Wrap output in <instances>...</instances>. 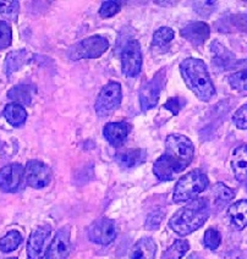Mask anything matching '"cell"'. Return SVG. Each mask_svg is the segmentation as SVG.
<instances>
[{"label":"cell","instance_id":"d4e9b609","mask_svg":"<svg viewBox=\"0 0 247 259\" xmlns=\"http://www.w3.org/2000/svg\"><path fill=\"white\" fill-rule=\"evenodd\" d=\"M190 249V243L186 240H176L161 255V259H181Z\"/></svg>","mask_w":247,"mask_h":259},{"label":"cell","instance_id":"4dcf8cb0","mask_svg":"<svg viewBox=\"0 0 247 259\" xmlns=\"http://www.w3.org/2000/svg\"><path fill=\"white\" fill-rule=\"evenodd\" d=\"M120 10H121V3L120 2H104L99 9V15L103 19H108V17L116 15Z\"/></svg>","mask_w":247,"mask_h":259},{"label":"cell","instance_id":"2e32d148","mask_svg":"<svg viewBox=\"0 0 247 259\" xmlns=\"http://www.w3.org/2000/svg\"><path fill=\"white\" fill-rule=\"evenodd\" d=\"M129 135V125L126 122H108L103 127V136L113 147H120Z\"/></svg>","mask_w":247,"mask_h":259},{"label":"cell","instance_id":"cb8c5ba5","mask_svg":"<svg viewBox=\"0 0 247 259\" xmlns=\"http://www.w3.org/2000/svg\"><path fill=\"white\" fill-rule=\"evenodd\" d=\"M173 39H174V31L170 27H160L153 34L152 47L158 49L168 48V46Z\"/></svg>","mask_w":247,"mask_h":259},{"label":"cell","instance_id":"7a4b0ae2","mask_svg":"<svg viewBox=\"0 0 247 259\" xmlns=\"http://www.w3.org/2000/svg\"><path fill=\"white\" fill-rule=\"evenodd\" d=\"M180 72L186 86L202 102H210L216 96L210 72L201 59L187 58L180 64Z\"/></svg>","mask_w":247,"mask_h":259},{"label":"cell","instance_id":"603a6c76","mask_svg":"<svg viewBox=\"0 0 247 259\" xmlns=\"http://www.w3.org/2000/svg\"><path fill=\"white\" fill-rule=\"evenodd\" d=\"M27 61L28 53L26 51H16L8 54L7 59H5V71H7V75L10 76L11 73L19 70Z\"/></svg>","mask_w":247,"mask_h":259},{"label":"cell","instance_id":"7c38bea8","mask_svg":"<svg viewBox=\"0 0 247 259\" xmlns=\"http://www.w3.org/2000/svg\"><path fill=\"white\" fill-rule=\"evenodd\" d=\"M23 180H25V167L21 164L14 163L0 170V190L3 192H17Z\"/></svg>","mask_w":247,"mask_h":259},{"label":"cell","instance_id":"1f68e13d","mask_svg":"<svg viewBox=\"0 0 247 259\" xmlns=\"http://www.w3.org/2000/svg\"><path fill=\"white\" fill-rule=\"evenodd\" d=\"M164 215H166V213L161 211L160 209L152 211V213L148 215V218H147L146 229H148V230H157V229L159 228L160 223L163 222Z\"/></svg>","mask_w":247,"mask_h":259},{"label":"cell","instance_id":"d6986e66","mask_svg":"<svg viewBox=\"0 0 247 259\" xmlns=\"http://www.w3.org/2000/svg\"><path fill=\"white\" fill-rule=\"evenodd\" d=\"M157 246L151 237H143L131 249V259H154Z\"/></svg>","mask_w":247,"mask_h":259},{"label":"cell","instance_id":"5bb4252c","mask_svg":"<svg viewBox=\"0 0 247 259\" xmlns=\"http://www.w3.org/2000/svg\"><path fill=\"white\" fill-rule=\"evenodd\" d=\"M181 37L195 47L202 46L211 36V27L203 21L191 22L180 31Z\"/></svg>","mask_w":247,"mask_h":259},{"label":"cell","instance_id":"3957f363","mask_svg":"<svg viewBox=\"0 0 247 259\" xmlns=\"http://www.w3.org/2000/svg\"><path fill=\"white\" fill-rule=\"evenodd\" d=\"M210 217V207L205 198H196L186 207L179 209L172 217L169 226L180 236H187L198 230Z\"/></svg>","mask_w":247,"mask_h":259},{"label":"cell","instance_id":"8992f818","mask_svg":"<svg viewBox=\"0 0 247 259\" xmlns=\"http://www.w3.org/2000/svg\"><path fill=\"white\" fill-rule=\"evenodd\" d=\"M122 101V90L119 82H109L102 88L95 104L96 113L99 116H109L120 107Z\"/></svg>","mask_w":247,"mask_h":259},{"label":"cell","instance_id":"52a82bcc","mask_svg":"<svg viewBox=\"0 0 247 259\" xmlns=\"http://www.w3.org/2000/svg\"><path fill=\"white\" fill-rule=\"evenodd\" d=\"M166 83V69L160 70L153 76L151 81H148L140 91V104L143 111L149 110L158 104L159 97Z\"/></svg>","mask_w":247,"mask_h":259},{"label":"cell","instance_id":"4316f807","mask_svg":"<svg viewBox=\"0 0 247 259\" xmlns=\"http://www.w3.org/2000/svg\"><path fill=\"white\" fill-rule=\"evenodd\" d=\"M20 11L19 2H0V14L7 20L16 21Z\"/></svg>","mask_w":247,"mask_h":259},{"label":"cell","instance_id":"484cf974","mask_svg":"<svg viewBox=\"0 0 247 259\" xmlns=\"http://www.w3.org/2000/svg\"><path fill=\"white\" fill-rule=\"evenodd\" d=\"M22 242V235L19 231H9L4 237L0 240V251L4 253L13 252Z\"/></svg>","mask_w":247,"mask_h":259},{"label":"cell","instance_id":"e575fe53","mask_svg":"<svg viewBox=\"0 0 247 259\" xmlns=\"http://www.w3.org/2000/svg\"><path fill=\"white\" fill-rule=\"evenodd\" d=\"M8 259H17V258H15V257H13V258H8Z\"/></svg>","mask_w":247,"mask_h":259},{"label":"cell","instance_id":"ba28073f","mask_svg":"<svg viewBox=\"0 0 247 259\" xmlns=\"http://www.w3.org/2000/svg\"><path fill=\"white\" fill-rule=\"evenodd\" d=\"M142 51L138 40H130L121 53V71L126 77H136L142 70Z\"/></svg>","mask_w":247,"mask_h":259},{"label":"cell","instance_id":"30bf717a","mask_svg":"<svg viewBox=\"0 0 247 259\" xmlns=\"http://www.w3.org/2000/svg\"><path fill=\"white\" fill-rule=\"evenodd\" d=\"M88 238L97 245L108 246L115 240V223L108 218H101L93 222L88 228Z\"/></svg>","mask_w":247,"mask_h":259},{"label":"cell","instance_id":"83f0119b","mask_svg":"<svg viewBox=\"0 0 247 259\" xmlns=\"http://www.w3.org/2000/svg\"><path fill=\"white\" fill-rule=\"evenodd\" d=\"M228 82L234 90L240 91V92L247 91V70H241L230 75L228 77Z\"/></svg>","mask_w":247,"mask_h":259},{"label":"cell","instance_id":"d6a6232c","mask_svg":"<svg viewBox=\"0 0 247 259\" xmlns=\"http://www.w3.org/2000/svg\"><path fill=\"white\" fill-rule=\"evenodd\" d=\"M233 122L237 128L247 130V104L237 109L233 116Z\"/></svg>","mask_w":247,"mask_h":259},{"label":"cell","instance_id":"9c48e42d","mask_svg":"<svg viewBox=\"0 0 247 259\" xmlns=\"http://www.w3.org/2000/svg\"><path fill=\"white\" fill-rule=\"evenodd\" d=\"M53 174L51 167L39 160H29L25 166V181L29 187L40 190L51 184Z\"/></svg>","mask_w":247,"mask_h":259},{"label":"cell","instance_id":"277c9868","mask_svg":"<svg viewBox=\"0 0 247 259\" xmlns=\"http://www.w3.org/2000/svg\"><path fill=\"white\" fill-rule=\"evenodd\" d=\"M210 180L207 175L199 169L191 170L186 175H184L178 184L175 185L174 194H173V201L176 204L193 201L197 198L198 194L207 190Z\"/></svg>","mask_w":247,"mask_h":259},{"label":"cell","instance_id":"9a60e30c","mask_svg":"<svg viewBox=\"0 0 247 259\" xmlns=\"http://www.w3.org/2000/svg\"><path fill=\"white\" fill-rule=\"evenodd\" d=\"M230 165L234 176L239 182L247 181V146L241 144L231 153Z\"/></svg>","mask_w":247,"mask_h":259},{"label":"cell","instance_id":"836d02e7","mask_svg":"<svg viewBox=\"0 0 247 259\" xmlns=\"http://www.w3.org/2000/svg\"><path fill=\"white\" fill-rule=\"evenodd\" d=\"M184 104H185L184 98H181V97H173V98H170L169 101L164 104V108L172 111L173 115H178L179 111L184 108Z\"/></svg>","mask_w":247,"mask_h":259},{"label":"cell","instance_id":"44dd1931","mask_svg":"<svg viewBox=\"0 0 247 259\" xmlns=\"http://www.w3.org/2000/svg\"><path fill=\"white\" fill-rule=\"evenodd\" d=\"M33 91V87L26 86V84H19V86H15L9 91L8 98L14 101L16 104L29 105L32 103Z\"/></svg>","mask_w":247,"mask_h":259},{"label":"cell","instance_id":"8fae6325","mask_svg":"<svg viewBox=\"0 0 247 259\" xmlns=\"http://www.w3.org/2000/svg\"><path fill=\"white\" fill-rule=\"evenodd\" d=\"M51 235V225L38 226L37 229L32 231L27 242V255L29 259H43L46 257Z\"/></svg>","mask_w":247,"mask_h":259},{"label":"cell","instance_id":"ffe728a7","mask_svg":"<svg viewBox=\"0 0 247 259\" xmlns=\"http://www.w3.org/2000/svg\"><path fill=\"white\" fill-rule=\"evenodd\" d=\"M3 116L5 117V120L10 125L15 126V127H19V126L23 125L26 119H27V111L25 110L22 105L11 103V104H8L5 107L4 111H3Z\"/></svg>","mask_w":247,"mask_h":259},{"label":"cell","instance_id":"6da1fadb","mask_svg":"<svg viewBox=\"0 0 247 259\" xmlns=\"http://www.w3.org/2000/svg\"><path fill=\"white\" fill-rule=\"evenodd\" d=\"M195 147L184 135L172 134L166 140V153L153 165V172L160 181H170L176 174L184 171L193 159Z\"/></svg>","mask_w":247,"mask_h":259},{"label":"cell","instance_id":"5b68a950","mask_svg":"<svg viewBox=\"0 0 247 259\" xmlns=\"http://www.w3.org/2000/svg\"><path fill=\"white\" fill-rule=\"evenodd\" d=\"M109 48V42L103 36H92L85 38L75 43L67 51L70 60H81V59H97L104 54Z\"/></svg>","mask_w":247,"mask_h":259},{"label":"cell","instance_id":"f546056e","mask_svg":"<svg viewBox=\"0 0 247 259\" xmlns=\"http://www.w3.org/2000/svg\"><path fill=\"white\" fill-rule=\"evenodd\" d=\"M13 42V32L8 22L0 20V51H4L11 46Z\"/></svg>","mask_w":247,"mask_h":259},{"label":"cell","instance_id":"e0dca14e","mask_svg":"<svg viewBox=\"0 0 247 259\" xmlns=\"http://www.w3.org/2000/svg\"><path fill=\"white\" fill-rule=\"evenodd\" d=\"M145 149H122L115 154V161L122 167H135L146 160Z\"/></svg>","mask_w":247,"mask_h":259},{"label":"cell","instance_id":"4fadbf2b","mask_svg":"<svg viewBox=\"0 0 247 259\" xmlns=\"http://www.w3.org/2000/svg\"><path fill=\"white\" fill-rule=\"evenodd\" d=\"M70 226L59 229L46 253V259H66L71 251Z\"/></svg>","mask_w":247,"mask_h":259},{"label":"cell","instance_id":"f1b7e54d","mask_svg":"<svg viewBox=\"0 0 247 259\" xmlns=\"http://www.w3.org/2000/svg\"><path fill=\"white\" fill-rule=\"evenodd\" d=\"M220 242H222V235L217 229L211 228L204 232L203 245L205 248L214 251L220 246Z\"/></svg>","mask_w":247,"mask_h":259},{"label":"cell","instance_id":"ac0fdd59","mask_svg":"<svg viewBox=\"0 0 247 259\" xmlns=\"http://www.w3.org/2000/svg\"><path fill=\"white\" fill-rule=\"evenodd\" d=\"M228 218L231 225L237 230H242L247 226V199H241L233 203L228 208Z\"/></svg>","mask_w":247,"mask_h":259},{"label":"cell","instance_id":"7402d4cb","mask_svg":"<svg viewBox=\"0 0 247 259\" xmlns=\"http://www.w3.org/2000/svg\"><path fill=\"white\" fill-rule=\"evenodd\" d=\"M212 194H213L214 204L222 208L230 201H233L236 192H235L233 188L225 186L223 182H218L212 188Z\"/></svg>","mask_w":247,"mask_h":259}]
</instances>
